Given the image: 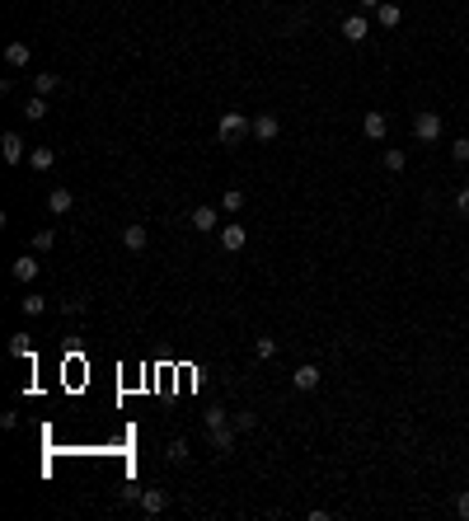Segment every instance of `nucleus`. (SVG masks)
Returning <instances> with one entry per match:
<instances>
[{"instance_id":"f257e3e1","label":"nucleus","mask_w":469,"mask_h":521,"mask_svg":"<svg viewBox=\"0 0 469 521\" xmlns=\"http://www.w3.org/2000/svg\"><path fill=\"white\" fill-rule=\"evenodd\" d=\"M244 137H253V118H249V113H220L216 141H220V146H239Z\"/></svg>"},{"instance_id":"f03ea898","label":"nucleus","mask_w":469,"mask_h":521,"mask_svg":"<svg viewBox=\"0 0 469 521\" xmlns=\"http://www.w3.org/2000/svg\"><path fill=\"white\" fill-rule=\"evenodd\" d=\"M413 137H418V141H437V137H441V113L422 109L418 118H413Z\"/></svg>"},{"instance_id":"7ed1b4c3","label":"nucleus","mask_w":469,"mask_h":521,"mask_svg":"<svg viewBox=\"0 0 469 521\" xmlns=\"http://www.w3.org/2000/svg\"><path fill=\"white\" fill-rule=\"evenodd\" d=\"M253 137H258V141H277L281 137L277 113H253Z\"/></svg>"},{"instance_id":"20e7f679","label":"nucleus","mask_w":469,"mask_h":521,"mask_svg":"<svg viewBox=\"0 0 469 521\" xmlns=\"http://www.w3.org/2000/svg\"><path fill=\"white\" fill-rule=\"evenodd\" d=\"M0 160H5V165H19V160H24V137H19V132H5V137H0Z\"/></svg>"},{"instance_id":"39448f33","label":"nucleus","mask_w":469,"mask_h":521,"mask_svg":"<svg viewBox=\"0 0 469 521\" xmlns=\"http://www.w3.org/2000/svg\"><path fill=\"white\" fill-rule=\"evenodd\" d=\"M164 507H169V493L164 489H141V512L146 517H160Z\"/></svg>"},{"instance_id":"423d86ee","label":"nucleus","mask_w":469,"mask_h":521,"mask_svg":"<svg viewBox=\"0 0 469 521\" xmlns=\"http://www.w3.org/2000/svg\"><path fill=\"white\" fill-rule=\"evenodd\" d=\"M319 380H324V371H319L314 362H305V366H296V371H291V385H296V390H314Z\"/></svg>"},{"instance_id":"0eeeda50","label":"nucleus","mask_w":469,"mask_h":521,"mask_svg":"<svg viewBox=\"0 0 469 521\" xmlns=\"http://www.w3.org/2000/svg\"><path fill=\"white\" fill-rule=\"evenodd\" d=\"M71 207H76V193H71V188H52V193H47V211H52V216H66Z\"/></svg>"},{"instance_id":"6e6552de","label":"nucleus","mask_w":469,"mask_h":521,"mask_svg":"<svg viewBox=\"0 0 469 521\" xmlns=\"http://www.w3.org/2000/svg\"><path fill=\"white\" fill-rule=\"evenodd\" d=\"M361 132H366V141H385V132H390V118H385V113H366Z\"/></svg>"},{"instance_id":"1a4fd4ad","label":"nucleus","mask_w":469,"mask_h":521,"mask_svg":"<svg viewBox=\"0 0 469 521\" xmlns=\"http://www.w3.org/2000/svg\"><path fill=\"white\" fill-rule=\"evenodd\" d=\"M188 225H192V230H202V235H206V230H216V207H192V216H188Z\"/></svg>"},{"instance_id":"9d476101","label":"nucleus","mask_w":469,"mask_h":521,"mask_svg":"<svg viewBox=\"0 0 469 521\" xmlns=\"http://www.w3.org/2000/svg\"><path fill=\"white\" fill-rule=\"evenodd\" d=\"M220 244H225L230 253H239L244 244H249V230H244V225H220Z\"/></svg>"},{"instance_id":"9b49d317","label":"nucleus","mask_w":469,"mask_h":521,"mask_svg":"<svg viewBox=\"0 0 469 521\" xmlns=\"http://www.w3.org/2000/svg\"><path fill=\"white\" fill-rule=\"evenodd\" d=\"M206 437H211V446H216L220 456H225V451H234V423H225V427H206Z\"/></svg>"},{"instance_id":"f8f14e48","label":"nucleus","mask_w":469,"mask_h":521,"mask_svg":"<svg viewBox=\"0 0 469 521\" xmlns=\"http://www.w3.org/2000/svg\"><path fill=\"white\" fill-rule=\"evenodd\" d=\"M375 19H380V29H399V19H404V10H399L394 0H380V5H375Z\"/></svg>"},{"instance_id":"ddd939ff","label":"nucleus","mask_w":469,"mask_h":521,"mask_svg":"<svg viewBox=\"0 0 469 521\" xmlns=\"http://www.w3.org/2000/svg\"><path fill=\"white\" fill-rule=\"evenodd\" d=\"M29 165H33L38 174H47L52 165H57V151H52V146H33V151H29Z\"/></svg>"},{"instance_id":"4468645a","label":"nucleus","mask_w":469,"mask_h":521,"mask_svg":"<svg viewBox=\"0 0 469 521\" xmlns=\"http://www.w3.org/2000/svg\"><path fill=\"white\" fill-rule=\"evenodd\" d=\"M343 38L347 43H366V15H347L343 19Z\"/></svg>"},{"instance_id":"2eb2a0df","label":"nucleus","mask_w":469,"mask_h":521,"mask_svg":"<svg viewBox=\"0 0 469 521\" xmlns=\"http://www.w3.org/2000/svg\"><path fill=\"white\" fill-rule=\"evenodd\" d=\"M146 239H150V235H146V225H122V244H127L132 253L146 249Z\"/></svg>"},{"instance_id":"dca6fc26","label":"nucleus","mask_w":469,"mask_h":521,"mask_svg":"<svg viewBox=\"0 0 469 521\" xmlns=\"http://www.w3.org/2000/svg\"><path fill=\"white\" fill-rule=\"evenodd\" d=\"M33 90H38V95H57V90H62V76H52V71H43V76H33Z\"/></svg>"},{"instance_id":"f3484780","label":"nucleus","mask_w":469,"mask_h":521,"mask_svg":"<svg viewBox=\"0 0 469 521\" xmlns=\"http://www.w3.org/2000/svg\"><path fill=\"white\" fill-rule=\"evenodd\" d=\"M10 272H15L19 282H33V277H38V263H33L29 253H24V258H15V263H10Z\"/></svg>"},{"instance_id":"a211bd4d","label":"nucleus","mask_w":469,"mask_h":521,"mask_svg":"<svg viewBox=\"0 0 469 521\" xmlns=\"http://www.w3.org/2000/svg\"><path fill=\"white\" fill-rule=\"evenodd\" d=\"M164 460H169V465H183V460H188V442H183V437H174V442L164 446Z\"/></svg>"},{"instance_id":"6ab92c4d","label":"nucleus","mask_w":469,"mask_h":521,"mask_svg":"<svg viewBox=\"0 0 469 521\" xmlns=\"http://www.w3.org/2000/svg\"><path fill=\"white\" fill-rule=\"evenodd\" d=\"M5 62H10V66H29V43H10V48H5Z\"/></svg>"},{"instance_id":"aec40b11","label":"nucleus","mask_w":469,"mask_h":521,"mask_svg":"<svg viewBox=\"0 0 469 521\" xmlns=\"http://www.w3.org/2000/svg\"><path fill=\"white\" fill-rule=\"evenodd\" d=\"M24 113H29V123H43V118H47V99H43V95H33L29 104H24Z\"/></svg>"},{"instance_id":"412c9836","label":"nucleus","mask_w":469,"mask_h":521,"mask_svg":"<svg viewBox=\"0 0 469 521\" xmlns=\"http://www.w3.org/2000/svg\"><path fill=\"white\" fill-rule=\"evenodd\" d=\"M19 310H24V315H43V310H47V300H43V296H33V291H29V296L19 300Z\"/></svg>"},{"instance_id":"4be33fe9","label":"nucleus","mask_w":469,"mask_h":521,"mask_svg":"<svg viewBox=\"0 0 469 521\" xmlns=\"http://www.w3.org/2000/svg\"><path fill=\"white\" fill-rule=\"evenodd\" d=\"M10 357H33V347H29V333H15V338H10Z\"/></svg>"},{"instance_id":"5701e85b","label":"nucleus","mask_w":469,"mask_h":521,"mask_svg":"<svg viewBox=\"0 0 469 521\" xmlns=\"http://www.w3.org/2000/svg\"><path fill=\"white\" fill-rule=\"evenodd\" d=\"M220 207H225V211H239V207H244V193H239V188H225Z\"/></svg>"},{"instance_id":"b1692460","label":"nucleus","mask_w":469,"mask_h":521,"mask_svg":"<svg viewBox=\"0 0 469 521\" xmlns=\"http://www.w3.org/2000/svg\"><path fill=\"white\" fill-rule=\"evenodd\" d=\"M253 352H258V357H277V338H258V343H253Z\"/></svg>"},{"instance_id":"393cba45","label":"nucleus","mask_w":469,"mask_h":521,"mask_svg":"<svg viewBox=\"0 0 469 521\" xmlns=\"http://www.w3.org/2000/svg\"><path fill=\"white\" fill-rule=\"evenodd\" d=\"M404 165H408V155H404V151H385V169H394V174H399Z\"/></svg>"},{"instance_id":"a878e982","label":"nucleus","mask_w":469,"mask_h":521,"mask_svg":"<svg viewBox=\"0 0 469 521\" xmlns=\"http://www.w3.org/2000/svg\"><path fill=\"white\" fill-rule=\"evenodd\" d=\"M225 423H230V413L220 409V404H216V409H206V427H225Z\"/></svg>"},{"instance_id":"bb28decb","label":"nucleus","mask_w":469,"mask_h":521,"mask_svg":"<svg viewBox=\"0 0 469 521\" xmlns=\"http://www.w3.org/2000/svg\"><path fill=\"white\" fill-rule=\"evenodd\" d=\"M230 423H234V432H253V423H258V418H253V413H234Z\"/></svg>"},{"instance_id":"cd10ccee","label":"nucleus","mask_w":469,"mask_h":521,"mask_svg":"<svg viewBox=\"0 0 469 521\" xmlns=\"http://www.w3.org/2000/svg\"><path fill=\"white\" fill-rule=\"evenodd\" d=\"M451 155H455V160H460V165H469V137H460V141H455V146H451Z\"/></svg>"},{"instance_id":"c85d7f7f","label":"nucleus","mask_w":469,"mask_h":521,"mask_svg":"<svg viewBox=\"0 0 469 521\" xmlns=\"http://www.w3.org/2000/svg\"><path fill=\"white\" fill-rule=\"evenodd\" d=\"M52 239H57L52 230H38V235H33V249H38V253H43V249H52Z\"/></svg>"},{"instance_id":"c756f323","label":"nucleus","mask_w":469,"mask_h":521,"mask_svg":"<svg viewBox=\"0 0 469 521\" xmlns=\"http://www.w3.org/2000/svg\"><path fill=\"white\" fill-rule=\"evenodd\" d=\"M455 517H460V521H469V489L460 493V498H455Z\"/></svg>"},{"instance_id":"7c9ffc66","label":"nucleus","mask_w":469,"mask_h":521,"mask_svg":"<svg viewBox=\"0 0 469 521\" xmlns=\"http://www.w3.org/2000/svg\"><path fill=\"white\" fill-rule=\"evenodd\" d=\"M62 310H66V315H80V310H85V296H76V300H62Z\"/></svg>"},{"instance_id":"2f4dec72","label":"nucleus","mask_w":469,"mask_h":521,"mask_svg":"<svg viewBox=\"0 0 469 521\" xmlns=\"http://www.w3.org/2000/svg\"><path fill=\"white\" fill-rule=\"evenodd\" d=\"M455 207H460V211L469 216V188H460V193H455Z\"/></svg>"},{"instance_id":"473e14b6","label":"nucleus","mask_w":469,"mask_h":521,"mask_svg":"<svg viewBox=\"0 0 469 521\" xmlns=\"http://www.w3.org/2000/svg\"><path fill=\"white\" fill-rule=\"evenodd\" d=\"M361 5H366V10H375V5H380V0H361Z\"/></svg>"}]
</instances>
